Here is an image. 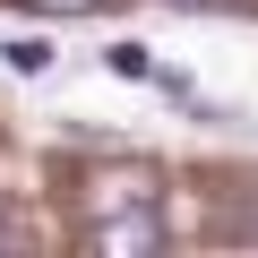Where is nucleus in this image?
Here are the masks:
<instances>
[{
  "mask_svg": "<svg viewBox=\"0 0 258 258\" xmlns=\"http://www.w3.org/2000/svg\"><path fill=\"white\" fill-rule=\"evenodd\" d=\"M86 249H103V258H155L164 249V215L155 207H112V215L86 224Z\"/></svg>",
  "mask_w": 258,
  "mask_h": 258,
  "instance_id": "obj_1",
  "label": "nucleus"
},
{
  "mask_svg": "<svg viewBox=\"0 0 258 258\" xmlns=\"http://www.w3.org/2000/svg\"><path fill=\"white\" fill-rule=\"evenodd\" d=\"M147 198H155V164H103V172H86V207H95V215L147 207Z\"/></svg>",
  "mask_w": 258,
  "mask_h": 258,
  "instance_id": "obj_2",
  "label": "nucleus"
},
{
  "mask_svg": "<svg viewBox=\"0 0 258 258\" xmlns=\"http://www.w3.org/2000/svg\"><path fill=\"white\" fill-rule=\"evenodd\" d=\"M103 69H112V78H138V86H181L147 43H112V52H103Z\"/></svg>",
  "mask_w": 258,
  "mask_h": 258,
  "instance_id": "obj_3",
  "label": "nucleus"
},
{
  "mask_svg": "<svg viewBox=\"0 0 258 258\" xmlns=\"http://www.w3.org/2000/svg\"><path fill=\"white\" fill-rule=\"evenodd\" d=\"M0 69H9V78H52V43L43 35H9V43H0Z\"/></svg>",
  "mask_w": 258,
  "mask_h": 258,
  "instance_id": "obj_4",
  "label": "nucleus"
},
{
  "mask_svg": "<svg viewBox=\"0 0 258 258\" xmlns=\"http://www.w3.org/2000/svg\"><path fill=\"white\" fill-rule=\"evenodd\" d=\"M26 9H52V18H78V9H95V0H26Z\"/></svg>",
  "mask_w": 258,
  "mask_h": 258,
  "instance_id": "obj_5",
  "label": "nucleus"
},
{
  "mask_svg": "<svg viewBox=\"0 0 258 258\" xmlns=\"http://www.w3.org/2000/svg\"><path fill=\"white\" fill-rule=\"evenodd\" d=\"M181 9H232V0H181Z\"/></svg>",
  "mask_w": 258,
  "mask_h": 258,
  "instance_id": "obj_6",
  "label": "nucleus"
}]
</instances>
